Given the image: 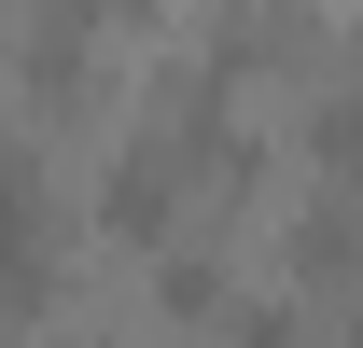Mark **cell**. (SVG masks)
I'll list each match as a JSON object with an SVG mask.
<instances>
[{
    "label": "cell",
    "instance_id": "cell-1",
    "mask_svg": "<svg viewBox=\"0 0 363 348\" xmlns=\"http://www.w3.org/2000/svg\"><path fill=\"white\" fill-rule=\"evenodd\" d=\"M182 195H196V153H182L168 126L126 139V153L98 168V223H112L126 251H182Z\"/></svg>",
    "mask_w": 363,
    "mask_h": 348
},
{
    "label": "cell",
    "instance_id": "cell-2",
    "mask_svg": "<svg viewBox=\"0 0 363 348\" xmlns=\"http://www.w3.org/2000/svg\"><path fill=\"white\" fill-rule=\"evenodd\" d=\"M294 279H308V293H350L363 279V195H321V209L294 223Z\"/></svg>",
    "mask_w": 363,
    "mask_h": 348
},
{
    "label": "cell",
    "instance_id": "cell-3",
    "mask_svg": "<svg viewBox=\"0 0 363 348\" xmlns=\"http://www.w3.org/2000/svg\"><path fill=\"white\" fill-rule=\"evenodd\" d=\"M154 306H168V320H210V306H224V251H210V237L154 251Z\"/></svg>",
    "mask_w": 363,
    "mask_h": 348
},
{
    "label": "cell",
    "instance_id": "cell-4",
    "mask_svg": "<svg viewBox=\"0 0 363 348\" xmlns=\"http://www.w3.org/2000/svg\"><path fill=\"white\" fill-rule=\"evenodd\" d=\"M308 153H321V181H350V195H363V84L308 112Z\"/></svg>",
    "mask_w": 363,
    "mask_h": 348
},
{
    "label": "cell",
    "instance_id": "cell-5",
    "mask_svg": "<svg viewBox=\"0 0 363 348\" xmlns=\"http://www.w3.org/2000/svg\"><path fill=\"white\" fill-rule=\"evenodd\" d=\"M224 348H308V335H294V306H238V320H224Z\"/></svg>",
    "mask_w": 363,
    "mask_h": 348
},
{
    "label": "cell",
    "instance_id": "cell-6",
    "mask_svg": "<svg viewBox=\"0 0 363 348\" xmlns=\"http://www.w3.org/2000/svg\"><path fill=\"white\" fill-rule=\"evenodd\" d=\"M335 348H363V306H350V320H335Z\"/></svg>",
    "mask_w": 363,
    "mask_h": 348
}]
</instances>
